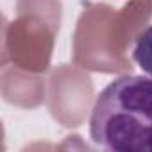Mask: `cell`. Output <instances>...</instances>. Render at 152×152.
I'll return each mask as SVG.
<instances>
[{
    "instance_id": "6da1fadb",
    "label": "cell",
    "mask_w": 152,
    "mask_h": 152,
    "mask_svg": "<svg viewBox=\"0 0 152 152\" xmlns=\"http://www.w3.org/2000/svg\"><path fill=\"white\" fill-rule=\"evenodd\" d=\"M90 136L106 150L152 152V79H113L95 99Z\"/></svg>"
},
{
    "instance_id": "7a4b0ae2",
    "label": "cell",
    "mask_w": 152,
    "mask_h": 152,
    "mask_svg": "<svg viewBox=\"0 0 152 152\" xmlns=\"http://www.w3.org/2000/svg\"><path fill=\"white\" fill-rule=\"evenodd\" d=\"M132 59L147 75L152 77V25L147 27L136 38V43L132 48Z\"/></svg>"
}]
</instances>
